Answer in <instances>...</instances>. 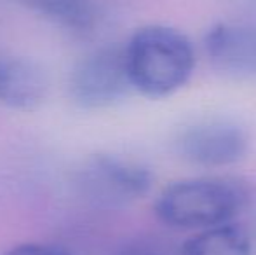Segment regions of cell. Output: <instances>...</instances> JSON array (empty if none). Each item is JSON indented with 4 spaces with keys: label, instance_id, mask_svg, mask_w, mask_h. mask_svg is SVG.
<instances>
[{
    "label": "cell",
    "instance_id": "obj_1",
    "mask_svg": "<svg viewBox=\"0 0 256 255\" xmlns=\"http://www.w3.org/2000/svg\"><path fill=\"white\" fill-rule=\"evenodd\" d=\"M124 62L132 91L168 98L190 81L197 56L192 41L178 28L146 25L124 44Z\"/></svg>",
    "mask_w": 256,
    "mask_h": 255
},
{
    "label": "cell",
    "instance_id": "obj_2",
    "mask_svg": "<svg viewBox=\"0 0 256 255\" xmlns=\"http://www.w3.org/2000/svg\"><path fill=\"white\" fill-rule=\"evenodd\" d=\"M244 182L230 177H196L169 184L157 196L154 211L174 229H209L230 224L250 203Z\"/></svg>",
    "mask_w": 256,
    "mask_h": 255
},
{
    "label": "cell",
    "instance_id": "obj_3",
    "mask_svg": "<svg viewBox=\"0 0 256 255\" xmlns=\"http://www.w3.org/2000/svg\"><path fill=\"white\" fill-rule=\"evenodd\" d=\"M152 184L148 166L114 154L89 157L77 175L80 196L102 210H124L138 203L150 192Z\"/></svg>",
    "mask_w": 256,
    "mask_h": 255
},
{
    "label": "cell",
    "instance_id": "obj_4",
    "mask_svg": "<svg viewBox=\"0 0 256 255\" xmlns=\"http://www.w3.org/2000/svg\"><path fill=\"white\" fill-rule=\"evenodd\" d=\"M68 91L75 105L86 110H102L120 103L132 91L124 46L104 44L88 53L72 70Z\"/></svg>",
    "mask_w": 256,
    "mask_h": 255
},
{
    "label": "cell",
    "instance_id": "obj_5",
    "mask_svg": "<svg viewBox=\"0 0 256 255\" xmlns=\"http://www.w3.org/2000/svg\"><path fill=\"white\" fill-rule=\"evenodd\" d=\"M246 128L232 119L208 117L190 123L176 135L174 149L183 161L199 168L237 164L250 152Z\"/></svg>",
    "mask_w": 256,
    "mask_h": 255
},
{
    "label": "cell",
    "instance_id": "obj_6",
    "mask_svg": "<svg viewBox=\"0 0 256 255\" xmlns=\"http://www.w3.org/2000/svg\"><path fill=\"white\" fill-rule=\"evenodd\" d=\"M204 53L228 79L256 77V23H216L204 35Z\"/></svg>",
    "mask_w": 256,
    "mask_h": 255
},
{
    "label": "cell",
    "instance_id": "obj_7",
    "mask_svg": "<svg viewBox=\"0 0 256 255\" xmlns=\"http://www.w3.org/2000/svg\"><path fill=\"white\" fill-rule=\"evenodd\" d=\"M49 95V75L37 60L0 55V105L21 112L37 110Z\"/></svg>",
    "mask_w": 256,
    "mask_h": 255
},
{
    "label": "cell",
    "instance_id": "obj_8",
    "mask_svg": "<svg viewBox=\"0 0 256 255\" xmlns=\"http://www.w3.org/2000/svg\"><path fill=\"white\" fill-rule=\"evenodd\" d=\"M37 16L63 30L88 34L102 18L100 0H18Z\"/></svg>",
    "mask_w": 256,
    "mask_h": 255
},
{
    "label": "cell",
    "instance_id": "obj_9",
    "mask_svg": "<svg viewBox=\"0 0 256 255\" xmlns=\"http://www.w3.org/2000/svg\"><path fill=\"white\" fill-rule=\"evenodd\" d=\"M178 255H253L248 232L236 224L202 229L182 245Z\"/></svg>",
    "mask_w": 256,
    "mask_h": 255
},
{
    "label": "cell",
    "instance_id": "obj_10",
    "mask_svg": "<svg viewBox=\"0 0 256 255\" xmlns=\"http://www.w3.org/2000/svg\"><path fill=\"white\" fill-rule=\"evenodd\" d=\"M6 255H74L70 250L51 243H21Z\"/></svg>",
    "mask_w": 256,
    "mask_h": 255
},
{
    "label": "cell",
    "instance_id": "obj_11",
    "mask_svg": "<svg viewBox=\"0 0 256 255\" xmlns=\"http://www.w3.org/2000/svg\"><path fill=\"white\" fill-rule=\"evenodd\" d=\"M118 255H166L164 248L154 245V243H142V245H132L126 248Z\"/></svg>",
    "mask_w": 256,
    "mask_h": 255
}]
</instances>
